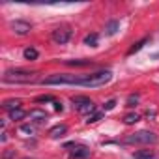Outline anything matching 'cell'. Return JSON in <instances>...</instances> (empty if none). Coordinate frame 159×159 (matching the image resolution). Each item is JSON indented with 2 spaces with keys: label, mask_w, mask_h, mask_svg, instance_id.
I'll list each match as a JSON object with an SVG mask.
<instances>
[{
  "label": "cell",
  "mask_w": 159,
  "mask_h": 159,
  "mask_svg": "<svg viewBox=\"0 0 159 159\" xmlns=\"http://www.w3.org/2000/svg\"><path fill=\"white\" fill-rule=\"evenodd\" d=\"M71 159H86L90 157V148L88 146H75V150L69 152Z\"/></svg>",
  "instance_id": "7"
},
{
  "label": "cell",
  "mask_w": 159,
  "mask_h": 159,
  "mask_svg": "<svg viewBox=\"0 0 159 159\" xmlns=\"http://www.w3.org/2000/svg\"><path fill=\"white\" fill-rule=\"evenodd\" d=\"M71 36H73V30H71V28H67V26H62V28L52 30V41H54V43H58V45L67 43V41L71 39Z\"/></svg>",
  "instance_id": "5"
},
{
  "label": "cell",
  "mask_w": 159,
  "mask_h": 159,
  "mask_svg": "<svg viewBox=\"0 0 159 159\" xmlns=\"http://www.w3.org/2000/svg\"><path fill=\"white\" fill-rule=\"evenodd\" d=\"M28 116H30V120H34V122H43V120L49 118V114H47L45 111H41V109H32V111L28 112Z\"/></svg>",
  "instance_id": "8"
},
{
  "label": "cell",
  "mask_w": 159,
  "mask_h": 159,
  "mask_svg": "<svg viewBox=\"0 0 159 159\" xmlns=\"http://www.w3.org/2000/svg\"><path fill=\"white\" fill-rule=\"evenodd\" d=\"M11 157H15V150H6L2 153V159H11Z\"/></svg>",
  "instance_id": "24"
},
{
  "label": "cell",
  "mask_w": 159,
  "mask_h": 159,
  "mask_svg": "<svg viewBox=\"0 0 159 159\" xmlns=\"http://www.w3.org/2000/svg\"><path fill=\"white\" fill-rule=\"evenodd\" d=\"M84 45L96 47V45H98V34H88V36L84 38Z\"/></svg>",
  "instance_id": "18"
},
{
  "label": "cell",
  "mask_w": 159,
  "mask_h": 159,
  "mask_svg": "<svg viewBox=\"0 0 159 159\" xmlns=\"http://www.w3.org/2000/svg\"><path fill=\"white\" fill-rule=\"evenodd\" d=\"M10 28H11L15 34L25 36V34H28V32L32 30V25L26 23V21H11V23H10Z\"/></svg>",
  "instance_id": "6"
},
{
  "label": "cell",
  "mask_w": 159,
  "mask_h": 159,
  "mask_svg": "<svg viewBox=\"0 0 159 159\" xmlns=\"http://www.w3.org/2000/svg\"><path fill=\"white\" fill-rule=\"evenodd\" d=\"M111 79H112V73L109 69L98 71V73H90V75H77V86L99 88V86H105L107 83H111Z\"/></svg>",
  "instance_id": "1"
},
{
  "label": "cell",
  "mask_w": 159,
  "mask_h": 159,
  "mask_svg": "<svg viewBox=\"0 0 159 159\" xmlns=\"http://www.w3.org/2000/svg\"><path fill=\"white\" fill-rule=\"evenodd\" d=\"M139 120H140V116H139L137 112H129V114L124 116V124H125V125H133V124H137Z\"/></svg>",
  "instance_id": "15"
},
{
  "label": "cell",
  "mask_w": 159,
  "mask_h": 159,
  "mask_svg": "<svg viewBox=\"0 0 159 159\" xmlns=\"http://www.w3.org/2000/svg\"><path fill=\"white\" fill-rule=\"evenodd\" d=\"M66 131H67V127H66L64 124H56L54 127H51V129H49V135H51L52 139H58V137L66 135Z\"/></svg>",
  "instance_id": "9"
},
{
  "label": "cell",
  "mask_w": 159,
  "mask_h": 159,
  "mask_svg": "<svg viewBox=\"0 0 159 159\" xmlns=\"http://www.w3.org/2000/svg\"><path fill=\"white\" fill-rule=\"evenodd\" d=\"M36 81H38V73L26 71V69H8L4 73V83H15V84L25 83V84H28V83H36Z\"/></svg>",
  "instance_id": "2"
},
{
  "label": "cell",
  "mask_w": 159,
  "mask_h": 159,
  "mask_svg": "<svg viewBox=\"0 0 159 159\" xmlns=\"http://www.w3.org/2000/svg\"><path fill=\"white\" fill-rule=\"evenodd\" d=\"M19 133H23L25 137L36 135V125H32V124H23V125L19 127Z\"/></svg>",
  "instance_id": "12"
},
{
  "label": "cell",
  "mask_w": 159,
  "mask_h": 159,
  "mask_svg": "<svg viewBox=\"0 0 159 159\" xmlns=\"http://www.w3.org/2000/svg\"><path fill=\"white\" fill-rule=\"evenodd\" d=\"M133 157H135V159H152V157H153V150H140V152H135Z\"/></svg>",
  "instance_id": "16"
},
{
  "label": "cell",
  "mask_w": 159,
  "mask_h": 159,
  "mask_svg": "<svg viewBox=\"0 0 159 159\" xmlns=\"http://www.w3.org/2000/svg\"><path fill=\"white\" fill-rule=\"evenodd\" d=\"M137 103H139V96H135V94H131V96L127 98V101H125V105H127V107H131V109H133V107H137Z\"/></svg>",
  "instance_id": "21"
},
{
  "label": "cell",
  "mask_w": 159,
  "mask_h": 159,
  "mask_svg": "<svg viewBox=\"0 0 159 159\" xmlns=\"http://www.w3.org/2000/svg\"><path fill=\"white\" fill-rule=\"evenodd\" d=\"M118 28H120V23H118L116 19L109 21V23H107V26H105V30H107V34H109V36H114V34L118 32Z\"/></svg>",
  "instance_id": "11"
},
{
  "label": "cell",
  "mask_w": 159,
  "mask_h": 159,
  "mask_svg": "<svg viewBox=\"0 0 159 159\" xmlns=\"http://www.w3.org/2000/svg\"><path fill=\"white\" fill-rule=\"evenodd\" d=\"M124 142L125 144H155L157 142V137L152 131H137V133L125 137Z\"/></svg>",
  "instance_id": "3"
},
{
  "label": "cell",
  "mask_w": 159,
  "mask_h": 159,
  "mask_svg": "<svg viewBox=\"0 0 159 159\" xmlns=\"http://www.w3.org/2000/svg\"><path fill=\"white\" fill-rule=\"evenodd\" d=\"M67 66H90V60H66Z\"/></svg>",
  "instance_id": "20"
},
{
  "label": "cell",
  "mask_w": 159,
  "mask_h": 159,
  "mask_svg": "<svg viewBox=\"0 0 159 159\" xmlns=\"http://www.w3.org/2000/svg\"><path fill=\"white\" fill-rule=\"evenodd\" d=\"M26 114H28V112H25L23 109H15V111L10 112V120H13V122H15V120H23Z\"/></svg>",
  "instance_id": "17"
},
{
  "label": "cell",
  "mask_w": 159,
  "mask_h": 159,
  "mask_svg": "<svg viewBox=\"0 0 159 159\" xmlns=\"http://www.w3.org/2000/svg\"><path fill=\"white\" fill-rule=\"evenodd\" d=\"M71 103H73V107L79 111V112H83V114H94L96 112V105H94V101L90 99V98H86V96H73L71 98Z\"/></svg>",
  "instance_id": "4"
},
{
  "label": "cell",
  "mask_w": 159,
  "mask_h": 159,
  "mask_svg": "<svg viewBox=\"0 0 159 159\" xmlns=\"http://www.w3.org/2000/svg\"><path fill=\"white\" fill-rule=\"evenodd\" d=\"M114 105H116V99H109V101L103 105V109H105V111H111V109H114Z\"/></svg>",
  "instance_id": "23"
},
{
  "label": "cell",
  "mask_w": 159,
  "mask_h": 159,
  "mask_svg": "<svg viewBox=\"0 0 159 159\" xmlns=\"http://www.w3.org/2000/svg\"><path fill=\"white\" fill-rule=\"evenodd\" d=\"M146 43H148V38H142L140 41H137V43H135V45H133V47H131V49L127 51V56H131V54L139 52V51H140V49H142V47H144Z\"/></svg>",
  "instance_id": "13"
},
{
  "label": "cell",
  "mask_w": 159,
  "mask_h": 159,
  "mask_svg": "<svg viewBox=\"0 0 159 159\" xmlns=\"http://www.w3.org/2000/svg\"><path fill=\"white\" fill-rule=\"evenodd\" d=\"M0 140H2V142L8 140V133H6V131H2V137H0Z\"/></svg>",
  "instance_id": "26"
},
{
  "label": "cell",
  "mask_w": 159,
  "mask_h": 159,
  "mask_svg": "<svg viewBox=\"0 0 159 159\" xmlns=\"http://www.w3.org/2000/svg\"><path fill=\"white\" fill-rule=\"evenodd\" d=\"M62 109H64V107H62V103H60V101H54V111L62 112Z\"/></svg>",
  "instance_id": "25"
},
{
  "label": "cell",
  "mask_w": 159,
  "mask_h": 159,
  "mask_svg": "<svg viewBox=\"0 0 159 159\" xmlns=\"http://www.w3.org/2000/svg\"><path fill=\"white\" fill-rule=\"evenodd\" d=\"M146 116H148V118H153V116H155V111H148Z\"/></svg>",
  "instance_id": "27"
},
{
  "label": "cell",
  "mask_w": 159,
  "mask_h": 159,
  "mask_svg": "<svg viewBox=\"0 0 159 159\" xmlns=\"http://www.w3.org/2000/svg\"><path fill=\"white\" fill-rule=\"evenodd\" d=\"M2 107H4L8 112H11V111H15V109H21V99H15V98L6 99V101L2 103Z\"/></svg>",
  "instance_id": "10"
},
{
  "label": "cell",
  "mask_w": 159,
  "mask_h": 159,
  "mask_svg": "<svg viewBox=\"0 0 159 159\" xmlns=\"http://www.w3.org/2000/svg\"><path fill=\"white\" fill-rule=\"evenodd\" d=\"M103 116H105L103 112H94V114H90V116L86 118V124H96V122H99Z\"/></svg>",
  "instance_id": "19"
},
{
  "label": "cell",
  "mask_w": 159,
  "mask_h": 159,
  "mask_svg": "<svg viewBox=\"0 0 159 159\" xmlns=\"http://www.w3.org/2000/svg\"><path fill=\"white\" fill-rule=\"evenodd\" d=\"M23 54H25V58H26V60H30V62H32V60H38V56H39V52H38L34 47H26Z\"/></svg>",
  "instance_id": "14"
},
{
  "label": "cell",
  "mask_w": 159,
  "mask_h": 159,
  "mask_svg": "<svg viewBox=\"0 0 159 159\" xmlns=\"http://www.w3.org/2000/svg\"><path fill=\"white\" fill-rule=\"evenodd\" d=\"M36 101H38V103H49V101H52V103H54L56 99H54L52 96H39V98H36Z\"/></svg>",
  "instance_id": "22"
}]
</instances>
